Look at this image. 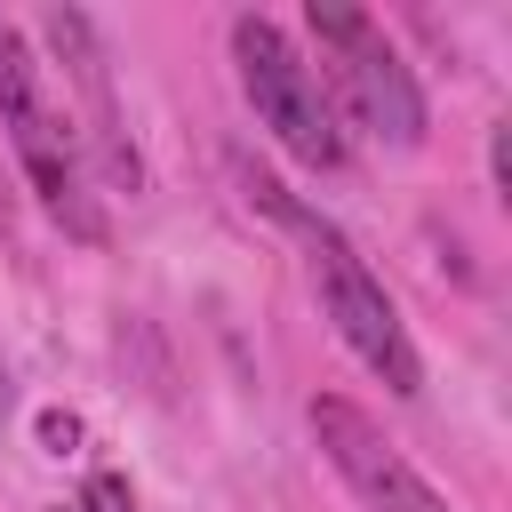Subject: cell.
I'll return each mask as SVG.
<instances>
[{
	"instance_id": "9c48e42d",
	"label": "cell",
	"mask_w": 512,
	"mask_h": 512,
	"mask_svg": "<svg viewBox=\"0 0 512 512\" xmlns=\"http://www.w3.org/2000/svg\"><path fill=\"white\" fill-rule=\"evenodd\" d=\"M40 440H48L56 456H64V448L80 440V416H64V408H48V416H40Z\"/></svg>"
},
{
	"instance_id": "8992f818",
	"label": "cell",
	"mask_w": 512,
	"mask_h": 512,
	"mask_svg": "<svg viewBox=\"0 0 512 512\" xmlns=\"http://www.w3.org/2000/svg\"><path fill=\"white\" fill-rule=\"evenodd\" d=\"M40 40L56 48L64 80L80 88V112H88V144H96L104 176L136 192V184H144V160H136V144H128L120 96H112V56H104V32H96V16H80V8H48V16H40Z\"/></svg>"
},
{
	"instance_id": "ba28073f",
	"label": "cell",
	"mask_w": 512,
	"mask_h": 512,
	"mask_svg": "<svg viewBox=\"0 0 512 512\" xmlns=\"http://www.w3.org/2000/svg\"><path fill=\"white\" fill-rule=\"evenodd\" d=\"M488 184H496V192L512 200V128H504V120L488 128Z\"/></svg>"
},
{
	"instance_id": "5b68a950",
	"label": "cell",
	"mask_w": 512,
	"mask_h": 512,
	"mask_svg": "<svg viewBox=\"0 0 512 512\" xmlns=\"http://www.w3.org/2000/svg\"><path fill=\"white\" fill-rule=\"evenodd\" d=\"M312 440H320V456L344 472V488H352L368 512H456V504L376 432V416H368L360 400L320 392V400H312Z\"/></svg>"
},
{
	"instance_id": "6da1fadb",
	"label": "cell",
	"mask_w": 512,
	"mask_h": 512,
	"mask_svg": "<svg viewBox=\"0 0 512 512\" xmlns=\"http://www.w3.org/2000/svg\"><path fill=\"white\" fill-rule=\"evenodd\" d=\"M240 192L280 224V232H296L304 248H312V288H320V312L336 320V336H344V352L384 384V392H400V400H416L424 392V360H416V336H408V320H400V304L384 296V280L360 264V248L312 208V200H296L272 168H256V160H240Z\"/></svg>"
},
{
	"instance_id": "8fae6325",
	"label": "cell",
	"mask_w": 512,
	"mask_h": 512,
	"mask_svg": "<svg viewBox=\"0 0 512 512\" xmlns=\"http://www.w3.org/2000/svg\"><path fill=\"white\" fill-rule=\"evenodd\" d=\"M0 232H8V192H0Z\"/></svg>"
},
{
	"instance_id": "30bf717a",
	"label": "cell",
	"mask_w": 512,
	"mask_h": 512,
	"mask_svg": "<svg viewBox=\"0 0 512 512\" xmlns=\"http://www.w3.org/2000/svg\"><path fill=\"white\" fill-rule=\"evenodd\" d=\"M8 408H16V384H8V352H0V424H8Z\"/></svg>"
},
{
	"instance_id": "52a82bcc",
	"label": "cell",
	"mask_w": 512,
	"mask_h": 512,
	"mask_svg": "<svg viewBox=\"0 0 512 512\" xmlns=\"http://www.w3.org/2000/svg\"><path fill=\"white\" fill-rule=\"evenodd\" d=\"M80 512H136V488L120 472H88L80 480Z\"/></svg>"
},
{
	"instance_id": "3957f363",
	"label": "cell",
	"mask_w": 512,
	"mask_h": 512,
	"mask_svg": "<svg viewBox=\"0 0 512 512\" xmlns=\"http://www.w3.org/2000/svg\"><path fill=\"white\" fill-rule=\"evenodd\" d=\"M232 72H240V96H248V112H256V128L288 152V160H304V168H344V120H336V104H328V80L304 64V48L272 24V16H232Z\"/></svg>"
},
{
	"instance_id": "277c9868",
	"label": "cell",
	"mask_w": 512,
	"mask_h": 512,
	"mask_svg": "<svg viewBox=\"0 0 512 512\" xmlns=\"http://www.w3.org/2000/svg\"><path fill=\"white\" fill-rule=\"evenodd\" d=\"M304 32L328 48V64H336V96H344V112L376 136V144H424V88H416V72H408V56L384 40V24L376 16H360V8H344V0H312L304 8ZM328 96V104H336Z\"/></svg>"
},
{
	"instance_id": "7a4b0ae2",
	"label": "cell",
	"mask_w": 512,
	"mask_h": 512,
	"mask_svg": "<svg viewBox=\"0 0 512 512\" xmlns=\"http://www.w3.org/2000/svg\"><path fill=\"white\" fill-rule=\"evenodd\" d=\"M0 136H8L32 200H40L72 240L96 248L112 224H104V208H96V192H88L72 120L56 112V96H48V80H40V56H32V40H24L16 24H0Z\"/></svg>"
}]
</instances>
